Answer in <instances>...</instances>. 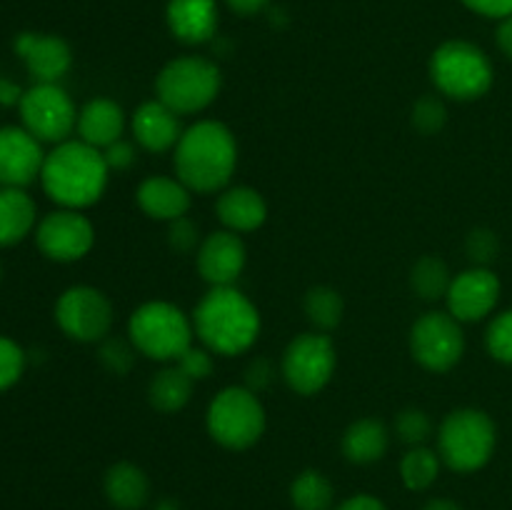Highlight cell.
I'll use <instances>...</instances> for the list:
<instances>
[{
	"label": "cell",
	"instance_id": "4316f807",
	"mask_svg": "<svg viewBox=\"0 0 512 510\" xmlns=\"http://www.w3.org/2000/svg\"><path fill=\"white\" fill-rule=\"evenodd\" d=\"M303 310L305 318L310 320V325H313L318 333H330V330H335L343 323L345 303L335 288L315 285V288H310L308 293H305Z\"/></svg>",
	"mask_w": 512,
	"mask_h": 510
},
{
	"label": "cell",
	"instance_id": "8d00e7d4",
	"mask_svg": "<svg viewBox=\"0 0 512 510\" xmlns=\"http://www.w3.org/2000/svg\"><path fill=\"white\" fill-rule=\"evenodd\" d=\"M213 355L215 353H210L205 345L203 348H198V345H190V348L185 350L178 360H175V365H178V368L183 370L190 380H195V383H198V380H205L213 375V368H215Z\"/></svg>",
	"mask_w": 512,
	"mask_h": 510
},
{
	"label": "cell",
	"instance_id": "9a60e30c",
	"mask_svg": "<svg viewBox=\"0 0 512 510\" xmlns=\"http://www.w3.org/2000/svg\"><path fill=\"white\" fill-rule=\"evenodd\" d=\"M248 263V250L243 238L233 230H215L200 243L195 265L210 288H230L243 275Z\"/></svg>",
	"mask_w": 512,
	"mask_h": 510
},
{
	"label": "cell",
	"instance_id": "b9f144b4",
	"mask_svg": "<svg viewBox=\"0 0 512 510\" xmlns=\"http://www.w3.org/2000/svg\"><path fill=\"white\" fill-rule=\"evenodd\" d=\"M335 510H388V508L383 505V500L373 498V495L368 493H360V495H353V498L343 500Z\"/></svg>",
	"mask_w": 512,
	"mask_h": 510
},
{
	"label": "cell",
	"instance_id": "c3c4849f",
	"mask_svg": "<svg viewBox=\"0 0 512 510\" xmlns=\"http://www.w3.org/2000/svg\"><path fill=\"white\" fill-rule=\"evenodd\" d=\"M0 278H3V268H0Z\"/></svg>",
	"mask_w": 512,
	"mask_h": 510
},
{
	"label": "cell",
	"instance_id": "d6986e66",
	"mask_svg": "<svg viewBox=\"0 0 512 510\" xmlns=\"http://www.w3.org/2000/svg\"><path fill=\"white\" fill-rule=\"evenodd\" d=\"M165 18L175 40L185 45H203L218 33L215 0H170Z\"/></svg>",
	"mask_w": 512,
	"mask_h": 510
},
{
	"label": "cell",
	"instance_id": "1f68e13d",
	"mask_svg": "<svg viewBox=\"0 0 512 510\" xmlns=\"http://www.w3.org/2000/svg\"><path fill=\"white\" fill-rule=\"evenodd\" d=\"M135 345L123 338H105L100 340V348H98V360L103 363V368L113 375H128L135 365Z\"/></svg>",
	"mask_w": 512,
	"mask_h": 510
},
{
	"label": "cell",
	"instance_id": "f35d334b",
	"mask_svg": "<svg viewBox=\"0 0 512 510\" xmlns=\"http://www.w3.org/2000/svg\"><path fill=\"white\" fill-rule=\"evenodd\" d=\"M275 365L270 358H253L245 368V388L253 390L255 395H260L263 390H268L275 380Z\"/></svg>",
	"mask_w": 512,
	"mask_h": 510
},
{
	"label": "cell",
	"instance_id": "8992f818",
	"mask_svg": "<svg viewBox=\"0 0 512 510\" xmlns=\"http://www.w3.org/2000/svg\"><path fill=\"white\" fill-rule=\"evenodd\" d=\"M493 63L478 45L448 40L430 58V80L450 100H478L493 88Z\"/></svg>",
	"mask_w": 512,
	"mask_h": 510
},
{
	"label": "cell",
	"instance_id": "6da1fadb",
	"mask_svg": "<svg viewBox=\"0 0 512 510\" xmlns=\"http://www.w3.org/2000/svg\"><path fill=\"white\" fill-rule=\"evenodd\" d=\"M173 165L190 193H223L238 168L235 135L218 120H200L183 130L173 150Z\"/></svg>",
	"mask_w": 512,
	"mask_h": 510
},
{
	"label": "cell",
	"instance_id": "ffe728a7",
	"mask_svg": "<svg viewBox=\"0 0 512 510\" xmlns=\"http://www.w3.org/2000/svg\"><path fill=\"white\" fill-rule=\"evenodd\" d=\"M135 200H138L140 210H143L148 218L173 223V220L188 215L190 203H193V193H190L178 178L153 175V178H145L143 183L138 185Z\"/></svg>",
	"mask_w": 512,
	"mask_h": 510
},
{
	"label": "cell",
	"instance_id": "836d02e7",
	"mask_svg": "<svg viewBox=\"0 0 512 510\" xmlns=\"http://www.w3.org/2000/svg\"><path fill=\"white\" fill-rule=\"evenodd\" d=\"M413 125L423 135H435L445 128L448 123V110H445L443 100L435 98V95H425L418 103L413 105Z\"/></svg>",
	"mask_w": 512,
	"mask_h": 510
},
{
	"label": "cell",
	"instance_id": "7bdbcfd3",
	"mask_svg": "<svg viewBox=\"0 0 512 510\" xmlns=\"http://www.w3.org/2000/svg\"><path fill=\"white\" fill-rule=\"evenodd\" d=\"M23 93L25 90H20L18 83H13V80L0 75V105H5V108H10V105H20Z\"/></svg>",
	"mask_w": 512,
	"mask_h": 510
},
{
	"label": "cell",
	"instance_id": "9c48e42d",
	"mask_svg": "<svg viewBox=\"0 0 512 510\" xmlns=\"http://www.w3.org/2000/svg\"><path fill=\"white\" fill-rule=\"evenodd\" d=\"M338 365V353L325 333H303L290 340L280 360V373L288 388L298 395H315L330 383Z\"/></svg>",
	"mask_w": 512,
	"mask_h": 510
},
{
	"label": "cell",
	"instance_id": "cb8c5ba5",
	"mask_svg": "<svg viewBox=\"0 0 512 510\" xmlns=\"http://www.w3.org/2000/svg\"><path fill=\"white\" fill-rule=\"evenodd\" d=\"M105 498L118 510H140L150 498V480L135 463L110 465L103 480Z\"/></svg>",
	"mask_w": 512,
	"mask_h": 510
},
{
	"label": "cell",
	"instance_id": "d6a6232c",
	"mask_svg": "<svg viewBox=\"0 0 512 510\" xmlns=\"http://www.w3.org/2000/svg\"><path fill=\"white\" fill-rule=\"evenodd\" d=\"M485 348L498 363L512 365V308L490 320L485 330Z\"/></svg>",
	"mask_w": 512,
	"mask_h": 510
},
{
	"label": "cell",
	"instance_id": "44dd1931",
	"mask_svg": "<svg viewBox=\"0 0 512 510\" xmlns=\"http://www.w3.org/2000/svg\"><path fill=\"white\" fill-rule=\"evenodd\" d=\"M215 213H218L225 230H233V233L240 235L253 233L265 223L268 205H265V198L258 190L248 188V185H238V188H225L218 195Z\"/></svg>",
	"mask_w": 512,
	"mask_h": 510
},
{
	"label": "cell",
	"instance_id": "f1b7e54d",
	"mask_svg": "<svg viewBox=\"0 0 512 510\" xmlns=\"http://www.w3.org/2000/svg\"><path fill=\"white\" fill-rule=\"evenodd\" d=\"M295 510H333V483L318 470H303L290 485Z\"/></svg>",
	"mask_w": 512,
	"mask_h": 510
},
{
	"label": "cell",
	"instance_id": "7402d4cb",
	"mask_svg": "<svg viewBox=\"0 0 512 510\" xmlns=\"http://www.w3.org/2000/svg\"><path fill=\"white\" fill-rule=\"evenodd\" d=\"M125 130V113L115 100L95 98L78 113V135L83 143L105 150L118 143Z\"/></svg>",
	"mask_w": 512,
	"mask_h": 510
},
{
	"label": "cell",
	"instance_id": "2e32d148",
	"mask_svg": "<svg viewBox=\"0 0 512 510\" xmlns=\"http://www.w3.org/2000/svg\"><path fill=\"white\" fill-rule=\"evenodd\" d=\"M43 143L18 125L0 128V188H25L40 178Z\"/></svg>",
	"mask_w": 512,
	"mask_h": 510
},
{
	"label": "cell",
	"instance_id": "52a82bcc",
	"mask_svg": "<svg viewBox=\"0 0 512 510\" xmlns=\"http://www.w3.org/2000/svg\"><path fill=\"white\" fill-rule=\"evenodd\" d=\"M220 68L200 55H185L165 65L155 78V95L178 115H193L208 108L220 93Z\"/></svg>",
	"mask_w": 512,
	"mask_h": 510
},
{
	"label": "cell",
	"instance_id": "d590c367",
	"mask_svg": "<svg viewBox=\"0 0 512 510\" xmlns=\"http://www.w3.org/2000/svg\"><path fill=\"white\" fill-rule=\"evenodd\" d=\"M465 253H468V258L473 260V265L490 268V263H493L500 253L498 235H495L490 228L470 230V235L465 238Z\"/></svg>",
	"mask_w": 512,
	"mask_h": 510
},
{
	"label": "cell",
	"instance_id": "f6af8a7d",
	"mask_svg": "<svg viewBox=\"0 0 512 510\" xmlns=\"http://www.w3.org/2000/svg\"><path fill=\"white\" fill-rule=\"evenodd\" d=\"M225 3H228L230 8L240 15H255V13H260L265 5H268V0H225Z\"/></svg>",
	"mask_w": 512,
	"mask_h": 510
},
{
	"label": "cell",
	"instance_id": "e0dca14e",
	"mask_svg": "<svg viewBox=\"0 0 512 510\" xmlns=\"http://www.w3.org/2000/svg\"><path fill=\"white\" fill-rule=\"evenodd\" d=\"M15 53L28 65L35 83H58L73 65V50L58 35L20 33L15 38Z\"/></svg>",
	"mask_w": 512,
	"mask_h": 510
},
{
	"label": "cell",
	"instance_id": "60d3db41",
	"mask_svg": "<svg viewBox=\"0 0 512 510\" xmlns=\"http://www.w3.org/2000/svg\"><path fill=\"white\" fill-rule=\"evenodd\" d=\"M470 10L485 15V18H508L512 15V0H463Z\"/></svg>",
	"mask_w": 512,
	"mask_h": 510
},
{
	"label": "cell",
	"instance_id": "7dc6e473",
	"mask_svg": "<svg viewBox=\"0 0 512 510\" xmlns=\"http://www.w3.org/2000/svg\"><path fill=\"white\" fill-rule=\"evenodd\" d=\"M155 510H180V505L175 503V500H170V498H163V500H160L158 505H155Z\"/></svg>",
	"mask_w": 512,
	"mask_h": 510
},
{
	"label": "cell",
	"instance_id": "5bb4252c",
	"mask_svg": "<svg viewBox=\"0 0 512 510\" xmlns=\"http://www.w3.org/2000/svg\"><path fill=\"white\" fill-rule=\"evenodd\" d=\"M500 300V280L490 268H473L463 270L455 275L450 283L445 303H448V313L453 315L458 323H478L485 320Z\"/></svg>",
	"mask_w": 512,
	"mask_h": 510
},
{
	"label": "cell",
	"instance_id": "277c9868",
	"mask_svg": "<svg viewBox=\"0 0 512 510\" xmlns=\"http://www.w3.org/2000/svg\"><path fill=\"white\" fill-rule=\"evenodd\" d=\"M128 338L145 358L158 360V363H175L193 345V318H188L178 305L150 300L130 315Z\"/></svg>",
	"mask_w": 512,
	"mask_h": 510
},
{
	"label": "cell",
	"instance_id": "603a6c76",
	"mask_svg": "<svg viewBox=\"0 0 512 510\" xmlns=\"http://www.w3.org/2000/svg\"><path fill=\"white\" fill-rule=\"evenodd\" d=\"M390 448V433L383 420L378 418H360L348 425L340 440L345 460L355 465H370L385 458Z\"/></svg>",
	"mask_w": 512,
	"mask_h": 510
},
{
	"label": "cell",
	"instance_id": "bcb514c9",
	"mask_svg": "<svg viewBox=\"0 0 512 510\" xmlns=\"http://www.w3.org/2000/svg\"><path fill=\"white\" fill-rule=\"evenodd\" d=\"M420 510H463V508H460V505L455 503V500L435 498V500H430V503H425Z\"/></svg>",
	"mask_w": 512,
	"mask_h": 510
},
{
	"label": "cell",
	"instance_id": "ab89813d",
	"mask_svg": "<svg viewBox=\"0 0 512 510\" xmlns=\"http://www.w3.org/2000/svg\"><path fill=\"white\" fill-rule=\"evenodd\" d=\"M103 158H105V163H108L110 170H128V168H133V163H135L133 143H128V140L120 138L118 143L108 145V148L103 150Z\"/></svg>",
	"mask_w": 512,
	"mask_h": 510
},
{
	"label": "cell",
	"instance_id": "e575fe53",
	"mask_svg": "<svg viewBox=\"0 0 512 510\" xmlns=\"http://www.w3.org/2000/svg\"><path fill=\"white\" fill-rule=\"evenodd\" d=\"M25 350L15 340L0 335V393L13 388L25 370Z\"/></svg>",
	"mask_w": 512,
	"mask_h": 510
},
{
	"label": "cell",
	"instance_id": "f546056e",
	"mask_svg": "<svg viewBox=\"0 0 512 510\" xmlns=\"http://www.w3.org/2000/svg\"><path fill=\"white\" fill-rule=\"evenodd\" d=\"M440 455L435 450L425 448V445H415L405 453L403 463H400V478H403L405 488L410 490H428L430 485L438 480L440 475Z\"/></svg>",
	"mask_w": 512,
	"mask_h": 510
},
{
	"label": "cell",
	"instance_id": "3957f363",
	"mask_svg": "<svg viewBox=\"0 0 512 510\" xmlns=\"http://www.w3.org/2000/svg\"><path fill=\"white\" fill-rule=\"evenodd\" d=\"M193 328L210 353L233 358L255 345L260 335V313L235 285L210 288L195 308Z\"/></svg>",
	"mask_w": 512,
	"mask_h": 510
},
{
	"label": "cell",
	"instance_id": "ba28073f",
	"mask_svg": "<svg viewBox=\"0 0 512 510\" xmlns=\"http://www.w3.org/2000/svg\"><path fill=\"white\" fill-rule=\"evenodd\" d=\"M208 433L228 450H248L263 438L265 408L245 385L223 388L208 405Z\"/></svg>",
	"mask_w": 512,
	"mask_h": 510
},
{
	"label": "cell",
	"instance_id": "74e56055",
	"mask_svg": "<svg viewBox=\"0 0 512 510\" xmlns=\"http://www.w3.org/2000/svg\"><path fill=\"white\" fill-rule=\"evenodd\" d=\"M168 243L175 253H193V250H198L200 243H203V240H200V228L188 218V215H183V218L168 223Z\"/></svg>",
	"mask_w": 512,
	"mask_h": 510
},
{
	"label": "cell",
	"instance_id": "30bf717a",
	"mask_svg": "<svg viewBox=\"0 0 512 510\" xmlns=\"http://www.w3.org/2000/svg\"><path fill=\"white\" fill-rule=\"evenodd\" d=\"M410 353L415 363L430 373H448L463 360V323H458L448 310H430L420 315L410 328Z\"/></svg>",
	"mask_w": 512,
	"mask_h": 510
},
{
	"label": "cell",
	"instance_id": "8fae6325",
	"mask_svg": "<svg viewBox=\"0 0 512 510\" xmlns=\"http://www.w3.org/2000/svg\"><path fill=\"white\" fill-rule=\"evenodd\" d=\"M23 128L40 143H65L78 128V110L58 83H35L18 105Z\"/></svg>",
	"mask_w": 512,
	"mask_h": 510
},
{
	"label": "cell",
	"instance_id": "ee69618b",
	"mask_svg": "<svg viewBox=\"0 0 512 510\" xmlns=\"http://www.w3.org/2000/svg\"><path fill=\"white\" fill-rule=\"evenodd\" d=\"M495 40H498V48L503 50L505 58L512 60V15L500 20L498 33H495Z\"/></svg>",
	"mask_w": 512,
	"mask_h": 510
},
{
	"label": "cell",
	"instance_id": "7c38bea8",
	"mask_svg": "<svg viewBox=\"0 0 512 510\" xmlns=\"http://www.w3.org/2000/svg\"><path fill=\"white\" fill-rule=\"evenodd\" d=\"M55 323L70 340L100 343L113 328V305L103 290L73 285L55 303Z\"/></svg>",
	"mask_w": 512,
	"mask_h": 510
},
{
	"label": "cell",
	"instance_id": "7a4b0ae2",
	"mask_svg": "<svg viewBox=\"0 0 512 510\" xmlns=\"http://www.w3.org/2000/svg\"><path fill=\"white\" fill-rule=\"evenodd\" d=\"M110 168L103 150L83 143L65 140L45 155L40 183L48 198L60 208L83 210L98 203L108 188Z\"/></svg>",
	"mask_w": 512,
	"mask_h": 510
},
{
	"label": "cell",
	"instance_id": "4dcf8cb0",
	"mask_svg": "<svg viewBox=\"0 0 512 510\" xmlns=\"http://www.w3.org/2000/svg\"><path fill=\"white\" fill-rule=\"evenodd\" d=\"M433 428L435 425L430 415L420 408H405L395 415V435L410 448L425 445V440H430V435H433Z\"/></svg>",
	"mask_w": 512,
	"mask_h": 510
},
{
	"label": "cell",
	"instance_id": "83f0119b",
	"mask_svg": "<svg viewBox=\"0 0 512 510\" xmlns=\"http://www.w3.org/2000/svg\"><path fill=\"white\" fill-rule=\"evenodd\" d=\"M450 283H453V275H450L448 263L438 255H425L410 270V288L418 298L428 300V303L445 298Z\"/></svg>",
	"mask_w": 512,
	"mask_h": 510
},
{
	"label": "cell",
	"instance_id": "4fadbf2b",
	"mask_svg": "<svg viewBox=\"0 0 512 510\" xmlns=\"http://www.w3.org/2000/svg\"><path fill=\"white\" fill-rule=\"evenodd\" d=\"M95 243L93 223L80 210H55L35 228V245L55 263H75L85 258Z\"/></svg>",
	"mask_w": 512,
	"mask_h": 510
},
{
	"label": "cell",
	"instance_id": "d4e9b609",
	"mask_svg": "<svg viewBox=\"0 0 512 510\" xmlns=\"http://www.w3.org/2000/svg\"><path fill=\"white\" fill-rule=\"evenodd\" d=\"M35 203L23 188H0V248L18 245L35 228Z\"/></svg>",
	"mask_w": 512,
	"mask_h": 510
},
{
	"label": "cell",
	"instance_id": "484cf974",
	"mask_svg": "<svg viewBox=\"0 0 512 510\" xmlns=\"http://www.w3.org/2000/svg\"><path fill=\"white\" fill-rule=\"evenodd\" d=\"M195 380H190L178 365L158 370L148 383V400L158 413H180L193 398Z\"/></svg>",
	"mask_w": 512,
	"mask_h": 510
},
{
	"label": "cell",
	"instance_id": "5b68a950",
	"mask_svg": "<svg viewBox=\"0 0 512 510\" xmlns=\"http://www.w3.org/2000/svg\"><path fill=\"white\" fill-rule=\"evenodd\" d=\"M498 428L485 410L458 408L445 415L438 430V455L455 473H475L490 463Z\"/></svg>",
	"mask_w": 512,
	"mask_h": 510
},
{
	"label": "cell",
	"instance_id": "ac0fdd59",
	"mask_svg": "<svg viewBox=\"0 0 512 510\" xmlns=\"http://www.w3.org/2000/svg\"><path fill=\"white\" fill-rule=\"evenodd\" d=\"M130 130H133L135 143L148 153H168V150H175L178 140L183 138L180 115L158 98L135 108Z\"/></svg>",
	"mask_w": 512,
	"mask_h": 510
}]
</instances>
